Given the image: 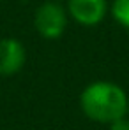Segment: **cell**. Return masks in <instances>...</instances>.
<instances>
[{"mask_svg":"<svg viewBox=\"0 0 129 130\" xmlns=\"http://www.w3.org/2000/svg\"><path fill=\"white\" fill-rule=\"evenodd\" d=\"M127 91L119 83L106 79L88 83L78 99L83 116L106 127L127 116Z\"/></svg>","mask_w":129,"mask_h":130,"instance_id":"1","label":"cell"},{"mask_svg":"<svg viewBox=\"0 0 129 130\" xmlns=\"http://www.w3.org/2000/svg\"><path fill=\"white\" fill-rule=\"evenodd\" d=\"M69 25V14L65 11V5L60 2H43L36 12H34V28L39 37L46 41L60 39L67 30Z\"/></svg>","mask_w":129,"mask_h":130,"instance_id":"2","label":"cell"},{"mask_svg":"<svg viewBox=\"0 0 129 130\" xmlns=\"http://www.w3.org/2000/svg\"><path fill=\"white\" fill-rule=\"evenodd\" d=\"M69 20L81 26H97L106 18L110 5L108 0H65Z\"/></svg>","mask_w":129,"mask_h":130,"instance_id":"3","label":"cell"},{"mask_svg":"<svg viewBox=\"0 0 129 130\" xmlns=\"http://www.w3.org/2000/svg\"><path fill=\"white\" fill-rule=\"evenodd\" d=\"M27 63V47L16 37L0 39V77L20 74Z\"/></svg>","mask_w":129,"mask_h":130,"instance_id":"4","label":"cell"},{"mask_svg":"<svg viewBox=\"0 0 129 130\" xmlns=\"http://www.w3.org/2000/svg\"><path fill=\"white\" fill-rule=\"evenodd\" d=\"M113 20L129 32V0H113L110 5Z\"/></svg>","mask_w":129,"mask_h":130,"instance_id":"5","label":"cell"},{"mask_svg":"<svg viewBox=\"0 0 129 130\" xmlns=\"http://www.w3.org/2000/svg\"><path fill=\"white\" fill-rule=\"evenodd\" d=\"M108 130H129V118L126 116V118H122V120L108 125Z\"/></svg>","mask_w":129,"mask_h":130,"instance_id":"6","label":"cell"},{"mask_svg":"<svg viewBox=\"0 0 129 130\" xmlns=\"http://www.w3.org/2000/svg\"><path fill=\"white\" fill-rule=\"evenodd\" d=\"M51 2H60V4H62V2H65V0H51Z\"/></svg>","mask_w":129,"mask_h":130,"instance_id":"7","label":"cell"},{"mask_svg":"<svg viewBox=\"0 0 129 130\" xmlns=\"http://www.w3.org/2000/svg\"><path fill=\"white\" fill-rule=\"evenodd\" d=\"M127 118H129V100H127Z\"/></svg>","mask_w":129,"mask_h":130,"instance_id":"8","label":"cell"}]
</instances>
